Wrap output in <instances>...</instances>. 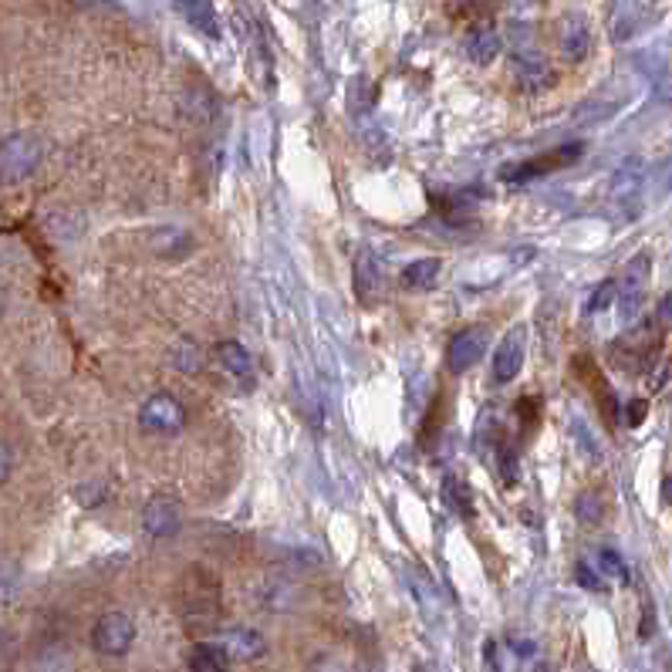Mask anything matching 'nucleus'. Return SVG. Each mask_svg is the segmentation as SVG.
Returning <instances> with one entry per match:
<instances>
[{
	"instance_id": "nucleus-21",
	"label": "nucleus",
	"mask_w": 672,
	"mask_h": 672,
	"mask_svg": "<svg viewBox=\"0 0 672 672\" xmlns=\"http://www.w3.org/2000/svg\"><path fill=\"white\" fill-rule=\"evenodd\" d=\"M227 655L217 642H197L190 649V672H227Z\"/></svg>"
},
{
	"instance_id": "nucleus-29",
	"label": "nucleus",
	"mask_w": 672,
	"mask_h": 672,
	"mask_svg": "<svg viewBox=\"0 0 672 672\" xmlns=\"http://www.w3.org/2000/svg\"><path fill=\"white\" fill-rule=\"evenodd\" d=\"M574 511H578V521L581 524H599L602 521V500H599V493H581L578 497V503H574Z\"/></svg>"
},
{
	"instance_id": "nucleus-20",
	"label": "nucleus",
	"mask_w": 672,
	"mask_h": 672,
	"mask_svg": "<svg viewBox=\"0 0 672 672\" xmlns=\"http://www.w3.org/2000/svg\"><path fill=\"white\" fill-rule=\"evenodd\" d=\"M440 271H443V264H440L437 258L412 261V264L402 271V288H405V291H433L437 281H440Z\"/></svg>"
},
{
	"instance_id": "nucleus-22",
	"label": "nucleus",
	"mask_w": 672,
	"mask_h": 672,
	"mask_svg": "<svg viewBox=\"0 0 672 672\" xmlns=\"http://www.w3.org/2000/svg\"><path fill=\"white\" fill-rule=\"evenodd\" d=\"M193 247V237L187 230H177V227H166V230H156L152 233V250L159 258L166 254H187V250Z\"/></svg>"
},
{
	"instance_id": "nucleus-18",
	"label": "nucleus",
	"mask_w": 672,
	"mask_h": 672,
	"mask_svg": "<svg viewBox=\"0 0 672 672\" xmlns=\"http://www.w3.org/2000/svg\"><path fill=\"white\" fill-rule=\"evenodd\" d=\"M31 669L34 672H78V659L64 642H51V645L38 649Z\"/></svg>"
},
{
	"instance_id": "nucleus-6",
	"label": "nucleus",
	"mask_w": 672,
	"mask_h": 672,
	"mask_svg": "<svg viewBox=\"0 0 672 672\" xmlns=\"http://www.w3.org/2000/svg\"><path fill=\"white\" fill-rule=\"evenodd\" d=\"M180 528H183V514H180V503L173 497L156 493V497L146 500V508H142V531L149 538H156V541L173 538Z\"/></svg>"
},
{
	"instance_id": "nucleus-15",
	"label": "nucleus",
	"mask_w": 672,
	"mask_h": 672,
	"mask_svg": "<svg viewBox=\"0 0 672 672\" xmlns=\"http://www.w3.org/2000/svg\"><path fill=\"white\" fill-rule=\"evenodd\" d=\"M217 359H220V365L240 382V389H254V362H250V352L240 345V342H220L217 345Z\"/></svg>"
},
{
	"instance_id": "nucleus-4",
	"label": "nucleus",
	"mask_w": 672,
	"mask_h": 672,
	"mask_svg": "<svg viewBox=\"0 0 672 672\" xmlns=\"http://www.w3.org/2000/svg\"><path fill=\"white\" fill-rule=\"evenodd\" d=\"M136 642V622L126 615V612H106L99 615L96 629H92V645L99 655H109V659H119L132 649Z\"/></svg>"
},
{
	"instance_id": "nucleus-14",
	"label": "nucleus",
	"mask_w": 672,
	"mask_h": 672,
	"mask_svg": "<svg viewBox=\"0 0 672 672\" xmlns=\"http://www.w3.org/2000/svg\"><path fill=\"white\" fill-rule=\"evenodd\" d=\"M514 71H518V81L528 92H541L544 86L554 81V71L538 48H518L514 51Z\"/></svg>"
},
{
	"instance_id": "nucleus-9",
	"label": "nucleus",
	"mask_w": 672,
	"mask_h": 672,
	"mask_svg": "<svg viewBox=\"0 0 672 672\" xmlns=\"http://www.w3.org/2000/svg\"><path fill=\"white\" fill-rule=\"evenodd\" d=\"M524 352H528V328H511L503 334V342L493 352V382H514L521 365H524Z\"/></svg>"
},
{
	"instance_id": "nucleus-13",
	"label": "nucleus",
	"mask_w": 672,
	"mask_h": 672,
	"mask_svg": "<svg viewBox=\"0 0 672 672\" xmlns=\"http://www.w3.org/2000/svg\"><path fill=\"white\" fill-rule=\"evenodd\" d=\"M642 183H645V170H642V159L639 156H629L615 177H612V203L625 207V210H635L639 197H642Z\"/></svg>"
},
{
	"instance_id": "nucleus-10",
	"label": "nucleus",
	"mask_w": 672,
	"mask_h": 672,
	"mask_svg": "<svg viewBox=\"0 0 672 672\" xmlns=\"http://www.w3.org/2000/svg\"><path fill=\"white\" fill-rule=\"evenodd\" d=\"M213 642H217V645L223 649V655L233 659V662H254V659H261V655L268 652V639H264L258 629H247V625L223 629V632H217Z\"/></svg>"
},
{
	"instance_id": "nucleus-1",
	"label": "nucleus",
	"mask_w": 672,
	"mask_h": 672,
	"mask_svg": "<svg viewBox=\"0 0 672 672\" xmlns=\"http://www.w3.org/2000/svg\"><path fill=\"white\" fill-rule=\"evenodd\" d=\"M180 612L190 625H210L220 612V581L207 568H187L180 581Z\"/></svg>"
},
{
	"instance_id": "nucleus-19",
	"label": "nucleus",
	"mask_w": 672,
	"mask_h": 672,
	"mask_svg": "<svg viewBox=\"0 0 672 672\" xmlns=\"http://www.w3.org/2000/svg\"><path fill=\"white\" fill-rule=\"evenodd\" d=\"M405 581H409V588H412V595H415V602H419V609H423L430 619L433 615H440V609H443V599H440V592H437V584L427 578V571H419V568H409L405 571Z\"/></svg>"
},
{
	"instance_id": "nucleus-7",
	"label": "nucleus",
	"mask_w": 672,
	"mask_h": 672,
	"mask_svg": "<svg viewBox=\"0 0 672 672\" xmlns=\"http://www.w3.org/2000/svg\"><path fill=\"white\" fill-rule=\"evenodd\" d=\"M487 355V328H463L447 345V365L450 372L463 375Z\"/></svg>"
},
{
	"instance_id": "nucleus-3",
	"label": "nucleus",
	"mask_w": 672,
	"mask_h": 672,
	"mask_svg": "<svg viewBox=\"0 0 672 672\" xmlns=\"http://www.w3.org/2000/svg\"><path fill=\"white\" fill-rule=\"evenodd\" d=\"M581 152H584L581 142H564V146H558V149H551V152H544V156H534V159H524V162L503 166L500 177L508 180V183L541 180V177H551V173H558V170H568L571 162L581 159Z\"/></svg>"
},
{
	"instance_id": "nucleus-30",
	"label": "nucleus",
	"mask_w": 672,
	"mask_h": 672,
	"mask_svg": "<svg viewBox=\"0 0 672 672\" xmlns=\"http://www.w3.org/2000/svg\"><path fill=\"white\" fill-rule=\"evenodd\" d=\"M574 578H578V584H581V588H588V592H605V578H602V571H599L595 564L578 561Z\"/></svg>"
},
{
	"instance_id": "nucleus-5",
	"label": "nucleus",
	"mask_w": 672,
	"mask_h": 672,
	"mask_svg": "<svg viewBox=\"0 0 672 672\" xmlns=\"http://www.w3.org/2000/svg\"><path fill=\"white\" fill-rule=\"evenodd\" d=\"M139 423H142V430H149V433H180L183 423H187V409L180 405L177 395L156 392V395H149V399L142 402Z\"/></svg>"
},
{
	"instance_id": "nucleus-36",
	"label": "nucleus",
	"mask_w": 672,
	"mask_h": 672,
	"mask_svg": "<svg viewBox=\"0 0 672 672\" xmlns=\"http://www.w3.org/2000/svg\"><path fill=\"white\" fill-rule=\"evenodd\" d=\"M415 672H433L430 665H415Z\"/></svg>"
},
{
	"instance_id": "nucleus-34",
	"label": "nucleus",
	"mask_w": 672,
	"mask_h": 672,
	"mask_svg": "<svg viewBox=\"0 0 672 672\" xmlns=\"http://www.w3.org/2000/svg\"><path fill=\"white\" fill-rule=\"evenodd\" d=\"M645 399H635V402H629V427H639L642 419H645Z\"/></svg>"
},
{
	"instance_id": "nucleus-23",
	"label": "nucleus",
	"mask_w": 672,
	"mask_h": 672,
	"mask_svg": "<svg viewBox=\"0 0 672 672\" xmlns=\"http://www.w3.org/2000/svg\"><path fill=\"white\" fill-rule=\"evenodd\" d=\"M170 359H173V365L183 372V375H197V372H203V349L193 342V339H180L177 345H173V352H170Z\"/></svg>"
},
{
	"instance_id": "nucleus-16",
	"label": "nucleus",
	"mask_w": 672,
	"mask_h": 672,
	"mask_svg": "<svg viewBox=\"0 0 672 672\" xmlns=\"http://www.w3.org/2000/svg\"><path fill=\"white\" fill-rule=\"evenodd\" d=\"M463 48H467V54H470L473 64H490V61H497V54L503 48V38H500V31L493 24H477L467 34Z\"/></svg>"
},
{
	"instance_id": "nucleus-27",
	"label": "nucleus",
	"mask_w": 672,
	"mask_h": 672,
	"mask_svg": "<svg viewBox=\"0 0 672 672\" xmlns=\"http://www.w3.org/2000/svg\"><path fill=\"white\" fill-rule=\"evenodd\" d=\"M443 497H447V503H450L453 511H460V514H473L470 490H467L457 477H447V480H443Z\"/></svg>"
},
{
	"instance_id": "nucleus-24",
	"label": "nucleus",
	"mask_w": 672,
	"mask_h": 672,
	"mask_svg": "<svg viewBox=\"0 0 672 672\" xmlns=\"http://www.w3.org/2000/svg\"><path fill=\"white\" fill-rule=\"evenodd\" d=\"M375 288H379V264H375V258L369 254V250H362L359 261H355V294L362 301H369Z\"/></svg>"
},
{
	"instance_id": "nucleus-17",
	"label": "nucleus",
	"mask_w": 672,
	"mask_h": 672,
	"mask_svg": "<svg viewBox=\"0 0 672 672\" xmlns=\"http://www.w3.org/2000/svg\"><path fill=\"white\" fill-rule=\"evenodd\" d=\"M177 8H180V14L187 18V24L190 28H197L203 38H220L223 31H220V18H217V11H213V4L210 0H177Z\"/></svg>"
},
{
	"instance_id": "nucleus-35",
	"label": "nucleus",
	"mask_w": 672,
	"mask_h": 672,
	"mask_svg": "<svg viewBox=\"0 0 672 672\" xmlns=\"http://www.w3.org/2000/svg\"><path fill=\"white\" fill-rule=\"evenodd\" d=\"M655 318H659V324H662V328H672V294H665V298H662V304H659Z\"/></svg>"
},
{
	"instance_id": "nucleus-12",
	"label": "nucleus",
	"mask_w": 672,
	"mask_h": 672,
	"mask_svg": "<svg viewBox=\"0 0 672 672\" xmlns=\"http://www.w3.org/2000/svg\"><path fill=\"white\" fill-rule=\"evenodd\" d=\"M558 51L564 54V61H584L588 51H592V28L581 14H564L558 24Z\"/></svg>"
},
{
	"instance_id": "nucleus-2",
	"label": "nucleus",
	"mask_w": 672,
	"mask_h": 672,
	"mask_svg": "<svg viewBox=\"0 0 672 672\" xmlns=\"http://www.w3.org/2000/svg\"><path fill=\"white\" fill-rule=\"evenodd\" d=\"M41 166V142L31 132H14L0 142V183H24Z\"/></svg>"
},
{
	"instance_id": "nucleus-31",
	"label": "nucleus",
	"mask_w": 672,
	"mask_h": 672,
	"mask_svg": "<svg viewBox=\"0 0 672 672\" xmlns=\"http://www.w3.org/2000/svg\"><path fill=\"white\" fill-rule=\"evenodd\" d=\"M500 473H503V483H514L518 480V450L503 443L500 447Z\"/></svg>"
},
{
	"instance_id": "nucleus-33",
	"label": "nucleus",
	"mask_w": 672,
	"mask_h": 672,
	"mask_svg": "<svg viewBox=\"0 0 672 672\" xmlns=\"http://www.w3.org/2000/svg\"><path fill=\"white\" fill-rule=\"evenodd\" d=\"M11 470H14V453L4 440H0V483L11 477Z\"/></svg>"
},
{
	"instance_id": "nucleus-32",
	"label": "nucleus",
	"mask_w": 672,
	"mask_h": 672,
	"mask_svg": "<svg viewBox=\"0 0 672 672\" xmlns=\"http://www.w3.org/2000/svg\"><path fill=\"white\" fill-rule=\"evenodd\" d=\"M571 433L578 437V447H581V450H584L588 457H592V460L599 457V447L592 443V433L584 430V423H578V419H574V423H571Z\"/></svg>"
},
{
	"instance_id": "nucleus-11",
	"label": "nucleus",
	"mask_w": 672,
	"mask_h": 672,
	"mask_svg": "<svg viewBox=\"0 0 672 672\" xmlns=\"http://www.w3.org/2000/svg\"><path fill=\"white\" fill-rule=\"evenodd\" d=\"M649 268H652V264H649V254H639V258L625 268V274H622V281H619V304H622V318H625V321L635 318L639 308H642Z\"/></svg>"
},
{
	"instance_id": "nucleus-25",
	"label": "nucleus",
	"mask_w": 672,
	"mask_h": 672,
	"mask_svg": "<svg viewBox=\"0 0 672 672\" xmlns=\"http://www.w3.org/2000/svg\"><path fill=\"white\" fill-rule=\"evenodd\" d=\"M595 568L602 571V578L629 581V564H625V558H622L615 548H599V554H595Z\"/></svg>"
},
{
	"instance_id": "nucleus-28",
	"label": "nucleus",
	"mask_w": 672,
	"mask_h": 672,
	"mask_svg": "<svg viewBox=\"0 0 672 672\" xmlns=\"http://www.w3.org/2000/svg\"><path fill=\"white\" fill-rule=\"evenodd\" d=\"M615 301H619V281H602V284L595 288V294L588 298V314H602V311H609Z\"/></svg>"
},
{
	"instance_id": "nucleus-26",
	"label": "nucleus",
	"mask_w": 672,
	"mask_h": 672,
	"mask_svg": "<svg viewBox=\"0 0 672 672\" xmlns=\"http://www.w3.org/2000/svg\"><path fill=\"white\" fill-rule=\"evenodd\" d=\"M21 592V568L14 561H0V605H11Z\"/></svg>"
},
{
	"instance_id": "nucleus-8",
	"label": "nucleus",
	"mask_w": 672,
	"mask_h": 672,
	"mask_svg": "<svg viewBox=\"0 0 672 672\" xmlns=\"http://www.w3.org/2000/svg\"><path fill=\"white\" fill-rule=\"evenodd\" d=\"M652 11H655V0H612V11H609L612 41H629L635 31L645 28Z\"/></svg>"
}]
</instances>
